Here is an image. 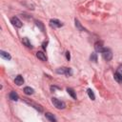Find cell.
Returning a JSON list of instances; mask_svg holds the SVG:
<instances>
[{
    "mask_svg": "<svg viewBox=\"0 0 122 122\" xmlns=\"http://www.w3.org/2000/svg\"><path fill=\"white\" fill-rule=\"evenodd\" d=\"M51 102H52L53 106H54L56 109H58V110H63V109H65V107H66L65 103H64L63 101L57 99V98H54V97L51 98Z\"/></svg>",
    "mask_w": 122,
    "mask_h": 122,
    "instance_id": "1",
    "label": "cell"
},
{
    "mask_svg": "<svg viewBox=\"0 0 122 122\" xmlns=\"http://www.w3.org/2000/svg\"><path fill=\"white\" fill-rule=\"evenodd\" d=\"M56 72L57 73H61V74H65L67 76H70L72 74V71L71 68H66V67H62V68H59L56 70Z\"/></svg>",
    "mask_w": 122,
    "mask_h": 122,
    "instance_id": "2",
    "label": "cell"
},
{
    "mask_svg": "<svg viewBox=\"0 0 122 122\" xmlns=\"http://www.w3.org/2000/svg\"><path fill=\"white\" fill-rule=\"evenodd\" d=\"M101 53H102V57L106 61H110L112 58V51L110 49H104Z\"/></svg>",
    "mask_w": 122,
    "mask_h": 122,
    "instance_id": "3",
    "label": "cell"
},
{
    "mask_svg": "<svg viewBox=\"0 0 122 122\" xmlns=\"http://www.w3.org/2000/svg\"><path fill=\"white\" fill-rule=\"evenodd\" d=\"M10 22H11V24H12L14 27H16V28H21V27H22V22H21V20H20L18 17H16V16L11 17Z\"/></svg>",
    "mask_w": 122,
    "mask_h": 122,
    "instance_id": "4",
    "label": "cell"
},
{
    "mask_svg": "<svg viewBox=\"0 0 122 122\" xmlns=\"http://www.w3.org/2000/svg\"><path fill=\"white\" fill-rule=\"evenodd\" d=\"M50 26L51 28H60L63 26V24L57 19H51L50 20Z\"/></svg>",
    "mask_w": 122,
    "mask_h": 122,
    "instance_id": "5",
    "label": "cell"
},
{
    "mask_svg": "<svg viewBox=\"0 0 122 122\" xmlns=\"http://www.w3.org/2000/svg\"><path fill=\"white\" fill-rule=\"evenodd\" d=\"M94 49L96 51L98 52H102L103 50H104V47H103V43L100 42V41H97L95 44H94Z\"/></svg>",
    "mask_w": 122,
    "mask_h": 122,
    "instance_id": "6",
    "label": "cell"
},
{
    "mask_svg": "<svg viewBox=\"0 0 122 122\" xmlns=\"http://www.w3.org/2000/svg\"><path fill=\"white\" fill-rule=\"evenodd\" d=\"M25 101H26L28 104H30V105H31V106H33V108H34V109H36L37 111H39V112H42V111H43V109H42V107H41L40 105H37V104H36V103H34V102L29 101L27 98H25Z\"/></svg>",
    "mask_w": 122,
    "mask_h": 122,
    "instance_id": "7",
    "label": "cell"
},
{
    "mask_svg": "<svg viewBox=\"0 0 122 122\" xmlns=\"http://www.w3.org/2000/svg\"><path fill=\"white\" fill-rule=\"evenodd\" d=\"M14 83L17 85V86H21L22 84H24V79L21 75H17L14 79Z\"/></svg>",
    "mask_w": 122,
    "mask_h": 122,
    "instance_id": "8",
    "label": "cell"
},
{
    "mask_svg": "<svg viewBox=\"0 0 122 122\" xmlns=\"http://www.w3.org/2000/svg\"><path fill=\"white\" fill-rule=\"evenodd\" d=\"M36 56L38 57V59H40L41 61H47V56L43 51H37L36 52Z\"/></svg>",
    "mask_w": 122,
    "mask_h": 122,
    "instance_id": "9",
    "label": "cell"
},
{
    "mask_svg": "<svg viewBox=\"0 0 122 122\" xmlns=\"http://www.w3.org/2000/svg\"><path fill=\"white\" fill-rule=\"evenodd\" d=\"M113 77H114V80H115L116 82H118V83H122V73H121V72L116 71V72L114 73Z\"/></svg>",
    "mask_w": 122,
    "mask_h": 122,
    "instance_id": "10",
    "label": "cell"
},
{
    "mask_svg": "<svg viewBox=\"0 0 122 122\" xmlns=\"http://www.w3.org/2000/svg\"><path fill=\"white\" fill-rule=\"evenodd\" d=\"M0 55H1V57L2 58H4V59H7V60H10V55L8 53V52H6V51H0Z\"/></svg>",
    "mask_w": 122,
    "mask_h": 122,
    "instance_id": "11",
    "label": "cell"
},
{
    "mask_svg": "<svg viewBox=\"0 0 122 122\" xmlns=\"http://www.w3.org/2000/svg\"><path fill=\"white\" fill-rule=\"evenodd\" d=\"M9 97H10V99L12 100V101H17V100H18V94H17L15 92H11L10 93Z\"/></svg>",
    "mask_w": 122,
    "mask_h": 122,
    "instance_id": "12",
    "label": "cell"
},
{
    "mask_svg": "<svg viewBox=\"0 0 122 122\" xmlns=\"http://www.w3.org/2000/svg\"><path fill=\"white\" fill-rule=\"evenodd\" d=\"M22 43H23L26 47H28V48H32V46H31L30 42V40H29L27 37H23V38H22Z\"/></svg>",
    "mask_w": 122,
    "mask_h": 122,
    "instance_id": "13",
    "label": "cell"
},
{
    "mask_svg": "<svg viewBox=\"0 0 122 122\" xmlns=\"http://www.w3.org/2000/svg\"><path fill=\"white\" fill-rule=\"evenodd\" d=\"M45 116H46V118H47L48 120H50V121H52V122H55V121H56V118H55V117L53 116V114H51V112H46Z\"/></svg>",
    "mask_w": 122,
    "mask_h": 122,
    "instance_id": "14",
    "label": "cell"
},
{
    "mask_svg": "<svg viewBox=\"0 0 122 122\" xmlns=\"http://www.w3.org/2000/svg\"><path fill=\"white\" fill-rule=\"evenodd\" d=\"M33 89L32 88H30V87H25L24 88V92L26 93V94H29V95H30V94H32L33 93Z\"/></svg>",
    "mask_w": 122,
    "mask_h": 122,
    "instance_id": "15",
    "label": "cell"
},
{
    "mask_svg": "<svg viewBox=\"0 0 122 122\" xmlns=\"http://www.w3.org/2000/svg\"><path fill=\"white\" fill-rule=\"evenodd\" d=\"M67 92H68V93L73 98V99H76V93L74 92V91L72 90V89H71V88H68L67 89Z\"/></svg>",
    "mask_w": 122,
    "mask_h": 122,
    "instance_id": "16",
    "label": "cell"
},
{
    "mask_svg": "<svg viewBox=\"0 0 122 122\" xmlns=\"http://www.w3.org/2000/svg\"><path fill=\"white\" fill-rule=\"evenodd\" d=\"M35 24H36V26H37V27H38V28H39V29L41 30V31H43V32L45 31L44 24H43V23H42L41 21H37V20H36V21H35Z\"/></svg>",
    "mask_w": 122,
    "mask_h": 122,
    "instance_id": "17",
    "label": "cell"
},
{
    "mask_svg": "<svg viewBox=\"0 0 122 122\" xmlns=\"http://www.w3.org/2000/svg\"><path fill=\"white\" fill-rule=\"evenodd\" d=\"M74 22H75V26H76V28H77L79 30H81V31H83V30H86L84 29V27H82V26H81L80 22H79L77 19H75V20H74Z\"/></svg>",
    "mask_w": 122,
    "mask_h": 122,
    "instance_id": "18",
    "label": "cell"
},
{
    "mask_svg": "<svg viewBox=\"0 0 122 122\" xmlns=\"http://www.w3.org/2000/svg\"><path fill=\"white\" fill-rule=\"evenodd\" d=\"M87 92H88V94H89V97L92 99V100H94L95 99V96H94V93H93V92L91 90V89H88V91H87Z\"/></svg>",
    "mask_w": 122,
    "mask_h": 122,
    "instance_id": "19",
    "label": "cell"
},
{
    "mask_svg": "<svg viewBox=\"0 0 122 122\" xmlns=\"http://www.w3.org/2000/svg\"><path fill=\"white\" fill-rule=\"evenodd\" d=\"M90 59H91V61H92V62H97V54H96L95 52H92V53L91 54V56H90Z\"/></svg>",
    "mask_w": 122,
    "mask_h": 122,
    "instance_id": "20",
    "label": "cell"
},
{
    "mask_svg": "<svg viewBox=\"0 0 122 122\" xmlns=\"http://www.w3.org/2000/svg\"><path fill=\"white\" fill-rule=\"evenodd\" d=\"M66 56H67V59H68V60H70L71 56H70V52H69V51H67V52H66Z\"/></svg>",
    "mask_w": 122,
    "mask_h": 122,
    "instance_id": "21",
    "label": "cell"
},
{
    "mask_svg": "<svg viewBox=\"0 0 122 122\" xmlns=\"http://www.w3.org/2000/svg\"><path fill=\"white\" fill-rule=\"evenodd\" d=\"M46 45H47V43H43V49H46V48H47Z\"/></svg>",
    "mask_w": 122,
    "mask_h": 122,
    "instance_id": "22",
    "label": "cell"
}]
</instances>
